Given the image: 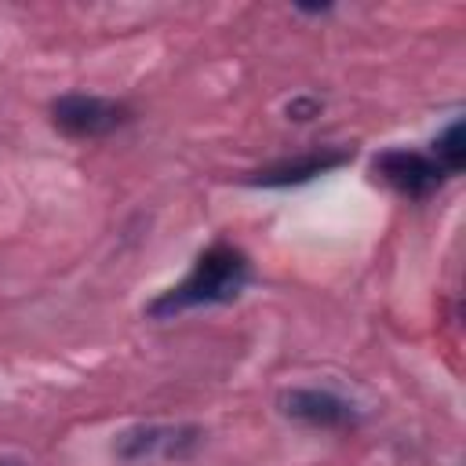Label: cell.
I'll return each mask as SVG.
<instances>
[{
  "label": "cell",
  "mask_w": 466,
  "mask_h": 466,
  "mask_svg": "<svg viewBox=\"0 0 466 466\" xmlns=\"http://www.w3.org/2000/svg\"><path fill=\"white\" fill-rule=\"evenodd\" d=\"M248 280H251L248 255L229 240H215L193 258V269L175 288H167V291H160L157 299L146 302V317L149 320H171L186 309L226 306L233 299H240Z\"/></svg>",
  "instance_id": "obj_1"
},
{
  "label": "cell",
  "mask_w": 466,
  "mask_h": 466,
  "mask_svg": "<svg viewBox=\"0 0 466 466\" xmlns=\"http://www.w3.org/2000/svg\"><path fill=\"white\" fill-rule=\"evenodd\" d=\"M204 430L197 422H135L113 437V455L120 462H149V459H189L204 444Z\"/></svg>",
  "instance_id": "obj_3"
},
{
  "label": "cell",
  "mask_w": 466,
  "mask_h": 466,
  "mask_svg": "<svg viewBox=\"0 0 466 466\" xmlns=\"http://www.w3.org/2000/svg\"><path fill=\"white\" fill-rule=\"evenodd\" d=\"M371 175H375L382 186H390L393 193L408 197V200H426V197H433V193L448 182V171H444L430 153H422V149H404V146L375 153Z\"/></svg>",
  "instance_id": "obj_4"
},
{
  "label": "cell",
  "mask_w": 466,
  "mask_h": 466,
  "mask_svg": "<svg viewBox=\"0 0 466 466\" xmlns=\"http://www.w3.org/2000/svg\"><path fill=\"white\" fill-rule=\"evenodd\" d=\"M444 171H448V178H455L462 167H466V135H462V120L455 116L433 142H430V149H426Z\"/></svg>",
  "instance_id": "obj_7"
},
{
  "label": "cell",
  "mask_w": 466,
  "mask_h": 466,
  "mask_svg": "<svg viewBox=\"0 0 466 466\" xmlns=\"http://www.w3.org/2000/svg\"><path fill=\"white\" fill-rule=\"evenodd\" d=\"M51 124L66 135V138H106L120 127H127L135 120V109L120 98H106V95H87V91H66L47 106Z\"/></svg>",
  "instance_id": "obj_2"
},
{
  "label": "cell",
  "mask_w": 466,
  "mask_h": 466,
  "mask_svg": "<svg viewBox=\"0 0 466 466\" xmlns=\"http://www.w3.org/2000/svg\"><path fill=\"white\" fill-rule=\"evenodd\" d=\"M353 160V149H342V146H320V149H309V153H299V157H284L262 171H251L248 186H262V189H291V186H306L320 175H331L339 171L342 164Z\"/></svg>",
  "instance_id": "obj_6"
},
{
  "label": "cell",
  "mask_w": 466,
  "mask_h": 466,
  "mask_svg": "<svg viewBox=\"0 0 466 466\" xmlns=\"http://www.w3.org/2000/svg\"><path fill=\"white\" fill-rule=\"evenodd\" d=\"M277 408L284 419L309 426V430H353L360 422V411L350 397L324 390V386H291L280 390Z\"/></svg>",
  "instance_id": "obj_5"
},
{
  "label": "cell",
  "mask_w": 466,
  "mask_h": 466,
  "mask_svg": "<svg viewBox=\"0 0 466 466\" xmlns=\"http://www.w3.org/2000/svg\"><path fill=\"white\" fill-rule=\"evenodd\" d=\"M317 109H320V102H313V98H295V102H288V120H313L317 116Z\"/></svg>",
  "instance_id": "obj_8"
}]
</instances>
